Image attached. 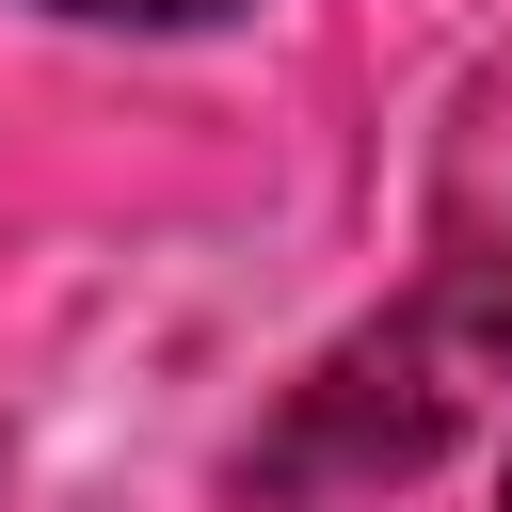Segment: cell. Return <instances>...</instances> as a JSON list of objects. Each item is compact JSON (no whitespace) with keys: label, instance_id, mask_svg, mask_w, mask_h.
<instances>
[{"label":"cell","instance_id":"cell-1","mask_svg":"<svg viewBox=\"0 0 512 512\" xmlns=\"http://www.w3.org/2000/svg\"><path fill=\"white\" fill-rule=\"evenodd\" d=\"M416 384L464 416V384H512V80L464 112L448 192H432V288L400 304Z\"/></svg>","mask_w":512,"mask_h":512},{"label":"cell","instance_id":"cell-2","mask_svg":"<svg viewBox=\"0 0 512 512\" xmlns=\"http://www.w3.org/2000/svg\"><path fill=\"white\" fill-rule=\"evenodd\" d=\"M48 16H96V32H208V16H240V0H48Z\"/></svg>","mask_w":512,"mask_h":512}]
</instances>
